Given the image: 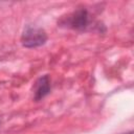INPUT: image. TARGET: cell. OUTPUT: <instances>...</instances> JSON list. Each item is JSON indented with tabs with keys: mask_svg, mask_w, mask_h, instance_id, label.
Instances as JSON below:
<instances>
[{
	"mask_svg": "<svg viewBox=\"0 0 134 134\" xmlns=\"http://www.w3.org/2000/svg\"><path fill=\"white\" fill-rule=\"evenodd\" d=\"M124 134H133V132H132V131H130L129 133H124Z\"/></svg>",
	"mask_w": 134,
	"mask_h": 134,
	"instance_id": "obj_4",
	"label": "cell"
},
{
	"mask_svg": "<svg viewBox=\"0 0 134 134\" xmlns=\"http://www.w3.org/2000/svg\"><path fill=\"white\" fill-rule=\"evenodd\" d=\"M58 25L63 28H69L76 31H98L100 34L106 32V27L103 23L93 20L89 10L86 7H81L74 12L62 17L58 22Z\"/></svg>",
	"mask_w": 134,
	"mask_h": 134,
	"instance_id": "obj_1",
	"label": "cell"
},
{
	"mask_svg": "<svg viewBox=\"0 0 134 134\" xmlns=\"http://www.w3.org/2000/svg\"><path fill=\"white\" fill-rule=\"evenodd\" d=\"M47 34L44 30V28L27 24L21 35L20 41L23 47L25 48H37L40 46H43L47 42Z\"/></svg>",
	"mask_w": 134,
	"mask_h": 134,
	"instance_id": "obj_2",
	"label": "cell"
},
{
	"mask_svg": "<svg viewBox=\"0 0 134 134\" xmlns=\"http://www.w3.org/2000/svg\"><path fill=\"white\" fill-rule=\"evenodd\" d=\"M51 91V81L48 74L40 76L34 84V100L40 102Z\"/></svg>",
	"mask_w": 134,
	"mask_h": 134,
	"instance_id": "obj_3",
	"label": "cell"
}]
</instances>
